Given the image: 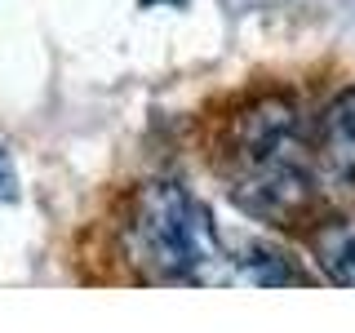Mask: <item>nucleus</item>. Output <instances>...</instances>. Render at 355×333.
Returning <instances> with one entry per match:
<instances>
[{
	"instance_id": "nucleus-1",
	"label": "nucleus",
	"mask_w": 355,
	"mask_h": 333,
	"mask_svg": "<svg viewBox=\"0 0 355 333\" xmlns=\"http://www.w3.org/2000/svg\"><path fill=\"white\" fill-rule=\"evenodd\" d=\"M129 258L147 280L222 284L227 249L209 209L178 182H147L129 205Z\"/></svg>"
},
{
	"instance_id": "nucleus-2",
	"label": "nucleus",
	"mask_w": 355,
	"mask_h": 333,
	"mask_svg": "<svg viewBox=\"0 0 355 333\" xmlns=\"http://www.w3.org/2000/svg\"><path fill=\"white\" fill-rule=\"evenodd\" d=\"M231 200L266 222H293L311 205V169L302 151V125L284 98L249 107L236 125Z\"/></svg>"
},
{
	"instance_id": "nucleus-3",
	"label": "nucleus",
	"mask_w": 355,
	"mask_h": 333,
	"mask_svg": "<svg viewBox=\"0 0 355 333\" xmlns=\"http://www.w3.org/2000/svg\"><path fill=\"white\" fill-rule=\"evenodd\" d=\"M315 155H320V164H324L329 178L355 182V89H347L342 98H333V103L320 111Z\"/></svg>"
},
{
	"instance_id": "nucleus-4",
	"label": "nucleus",
	"mask_w": 355,
	"mask_h": 333,
	"mask_svg": "<svg viewBox=\"0 0 355 333\" xmlns=\"http://www.w3.org/2000/svg\"><path fill=\"white\" fill-rule=\"evenodd\" d=\"M311 253L333 284L355 289V218H329L311 231Z\"/></svg>"
},
{
	"instance_id": "nucleus-5",
	"label": "nucleus",
	"mask_w": 355,
	"mask_h": 333,
	"mask_svg": "<svg viewBox=\"0 0 355 333\" xmlns=\"http://www.w3.org/2000/svg\"><path fill=\"white\" fill-rule=\"evenodd\" d=\"M18 196V178H14V164H9V155L0 151V200H14Z\"/></svg>"
}]
</instances>
